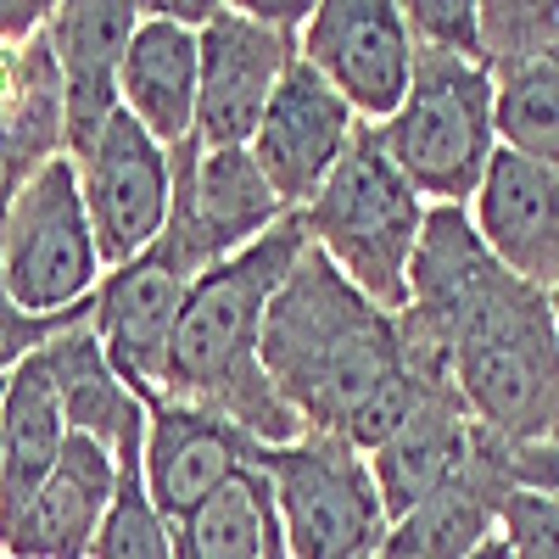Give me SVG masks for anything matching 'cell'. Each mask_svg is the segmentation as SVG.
<instances>
[{"label": "cell", "instance_id": "1", "mask_svg": "<svg viewBox=\"0 0 559 559\" xmlns=\"http://www.w3.org/2000/svg\"><path fill=\"white\" fill-rule=\"evenodd\" d=\"M403 342L442 364L476 426L521 453L559 431V336L548 297L509 274L476 236L471 207H431L408 274Z\"/></svg>", "mask_w": 559, "mask_h": 559}, {"label": "cell", "instance_id": "2", "mask_svg": "<svg viewBox=\"0 0 559 559\" xmlns=\"http://www.w3.org/2000/svg\"><path fill=\"white\" fill-rule=\"evenodd\" d=\"M263 376L308 437H336L358 453L386 448L448 381L414 358L403 319L369 302L319 247L302 252L263 324Z\"/></svg>", "mask_w": 559, "mask_h": 559}, {"label": "cell", "instance_id": "3", "mask_svg": "<svg viewBox=\"0 0 559 559\" xmlns=\"http://www.w3.org/2000/svg\"><path fill=\"white\" fill-rule=\"evenodd\" d=\"M308 247V218L286 213L269 236H258L252 247H241L236 258H224L197 280L168 347L163 397L197 403L269 448L302 437L297 414L280 403V392L263 376V324Z\"/></svg>", "mask_w": 559, "mask_h": 559}, {"label": "cell", "instance_id": "4", "mask_svg": "<svg viewBox=\"0 0 559 559\" xmlns=\"http://www.w3.org/2000/svg\"><path fill=\"white\" fill-rule=\"evenodd\" d=\"M426 213H431L426 197L403 179V168L392 163V152L369 123L353 134L336 174L302 207L308 241L386 313L408 308V274L419 236H426Z\"/></svg>", "mask_w": 559, "mask_h": 559}, {"label": "cell", "instance_id": "5", "mask_svg": "<svg viewBox=\"0 0 559 559\" xmlns=\"http://www.w3.org/2000/svg\"><path fill=\"white\" fill-rule=\"evenodd\" d=\"M403 179L431 207H471L498 157L492 68L414 51V84L392 123L376 129Z\"/></svg>", "mask_w": 559, "mask_h": 559}, {"label": "cell", "instance_id": "6", "mask_svg": "<svg viewBox=\"0 0 559 559\" xmlns=\"http://www.w3.org/2000/svg\"><path fill=\"white\" fill-rule=\"evenodd\" d=\"M252 471L269 481L274 526L292 559H376L386 548V503L369 459L336 437L252 442Z\"/></svg>", "mask_w": 559, "mask_h": 559}, {"label": "cell", "instance_id": "7", "mask_svg": "<svg viewBox=\"0 0 559 559\" xmlns=\"http://www.w3.org/2000/svg\"><path fill=\"white\" fill-rule=\"evenodd\" d=\"M0 274H7L12 297L39 319L96 302L107 263L96 247V229H90L79 168L68 152L45 163L12 202L7 224H0Z\"/></svg>", "mask_w": 559, "mask_h": 559}, {"label": "cell", "instance_id": "8", "mask_svg": "<svg viewBox=\"0 0 559 559\" xmlns=\"http://www.w3.org/2000/svg\"><path fill=\"white\" fill-rule=\"evenodd\" d=\"M73 168L107 274L163 241L174 213V157L123 107L102 123V134L84 152H73Z\"/></svg>", "mask_w": 559, "mask_h": 559}, {"label": "cell", "instance_id": "9", "mask_svg": "<svg viewBox=\"0 0 559 559\" xmlns=\"http://www.w3.org/2000/svg\"><path fill=\"white\" fill-rule=\"evenodd\" d=\"M297 57L358 112V123L381 129L397 118L414 84L408 17L392 0H324L297 39Z\"/></svg>", "mask_w": 559, "mask_h": 559}, {"label": "cell", "instance_id": "10", "mask_svg": "<svg viewBox=\"0 0 559 559\" xmlns=\"http://www.w3.org/2000/svg\"><path fill=\"white\" fill-rule=\"evenodd\" d=\"M197 280H202V269L191 258H185L174 241H157L134 263L112 269L102 280L96 302H90V331L102 336L107 364L118 369V381L140 403L163 397L168 347H174L179 313H185V302H191Z\"/></svg>", "mask_w": 559, "mask_h": 559}, {"label": "cell", "instance_id": "11", "mask_svg": "<svg viewBox=\"0 0 559 559\" xmlns=\"http://www.w3.org/2000/svg\"><path fill=\"white\" fill-rule=\"evenodd\" d=\"M168 157H174V213L163 241H174L202 274L218 269L224 258H236L241 247H252L258 236H269L292 213L263 179L252 146L207 152L202 140H191V146Z\"/></svg>", "mask_w": 559, "mask_h": 559}, {"label": "cell", "instance_id": "12", "mask_svg": "<svg viewBox=\"0 0 559 559\" xmlns=\"http://www.w3.org/2000/svg\"><path fill=\"white\" fill-rule=\"evenodd\" d=\"M297 62V39L263 28L241 7H218L202 28V102H197V140L207 152H241L274 102L280 79Z\"/></svg>", "mask_w": 559, "mask_h": 559}, {"label": "cell", "instance_id": "13", "mask_svg": "<svg viewBox=\"0 0 559 559\" xmlns=\"http://www.w3.org/2000/svg\"><path fill=\"white\" fill-rule=\"evenodd\" d=\"M358 129H364L358 112L297 57L252 134V157L263 179L274 185V197L292 213H302L319 197V185L336 174V163L347 157Z\"/></svg>", "mask_w": 559, "mask_h": 559}, {"label": "cell", "instance_id": "14", "mask_svg": "<svg viewBox=\"0 0 559 559\" xmlns=\"http://www.w3.org/2000/svg\"><path fill=\"white\" fill-rule=\"evenodd\" d=\"M247 464H252V437L236 431L229 419L179 397L146 403V492L168 526L191 521Z\"/></svg>", "mask_w": 559, "mask_h": 559}, {"label": "cell", "instance_id": "15", "mask_svg": "<svg viewBox=\"0 0 559 559\" xmlns=\"http://www.w3.org/2000/svg\"><path fill=\"white\" fill-rule=\"evenodd\" d=\"M471 224L481 247L532 292L548 297L559 286V168L498 146L471 202Z\"/></svg>", "mask_w": 559, "mask_h": 559}, {"label": "cell", "instance_id": "16", "mask_svg": "<svg viewBox=\"0 0 559 559\" xmlns=\"http://www.w3.org/2000/svg\"><path fill=\"white\" fill-rule=\"evenodd\" d=\"M112 498H118V453L73 431L51 481L0 532V559H90Z\"/></svg>", "mask_w": 559, "mask_h": 559}, {"label": "cell", "instance_id": "17", "mask_svg": "<svg viewBox=\"0 0 559 559\" xmlns=\"http://www.w3.org/2000/svg\"><path fill=\"white\" fill-rule=\"evenodd\" d=\"M140 34V7L123 0H62L51 12V57L62 73V102H68V157L84 152L102 134V123L123 107L118 73Z\"/></svg>", "mask_w": 559, "mask_h": 559}, {"label": "cell", "instance_id": "18", "mask_svg": "<svg viewBox=\"0 0 559 559\" xmlns=\"http://www.w3.org/2000/svg\"><path fill=\"white\" fill-rule=\"evenodd\" d=\"M509 492H515L509 453L481 431L471 464L448 487H437L419 509H408L403 521H392L381 554H392V559H471L476 548H487L498 537Z\"/></svg>", "mask_w": 559, "mask_h": 559}, {"label": "cell", "instance_id": "19", "mask_svg": "<svg viewBox=\"0 0 559 559\" xmlns=\"http://www.w3.org/2000/svg\"><path fill=\"white\" fill-rule=\"evenodd\" d=\"M123 112L146 129L163 152H179L197 140V102H202V34L146 17L118 73Z\"/></svg>", "mask_w": 559, "mask_h": 559}, {"label": "cell", "instance_id": "20", "mask_svg": "<svg viewBox=\"0 0 559 559\" xmlns=\"http://www.w3.org/2000/svg\"><path fill=\"white\" fill-rule=\"evenodd\" d=\"M68 437H73L68 408H62L57 376L39 347L28 364H17L7 376V403H0V532L51 481Z\"/></svg>", "mask_w": 559, "mask_h": 559}, {"label": "cell", "instance_id": "21", "mask_svg": "<svg viewBox=\"0 0 559 559\" xmlns=\"http://www.w3.org/2000/svg\"><path fill=\"white\" fill-rule=\"evenodd\" d=\"M476 437H481V426L471 419L464 397H459L453 386H442L386 448L364 453L369 471H376V487H381V503H386V521H403L408 509H419L437 487H448V481L464 471V464H471Z\"/></svg>", "mask_w": 559, "mask_h": 559}, {"label": "cell", "instance_id": "22", "mask_svg": "<svg viewBox=\"0 0 559 559\" xmlns=\"http://www.w3.org/2000/svg\"><path fill=\"white\" fill-rule=\"evenodd\" d=\"M269 537H274V498L269 481L247 464L191 521L174 526V559H269Z\"/></svg>", "mask_w": 559, "mask_h": 559}, {"label": "cell", "instance_id": "23", "mask_svg": "<svg viewBox=\"0 0 559 559\" xmlns=\"http://www.w3.org/2000/svg\"><path fill=\"white\" fill-rule=\"evenodd\" d=\"M498 90V146L559 168V45L521 68L492 73Z\"/></svg>", "mask_w": 559, "mask_h": 559}, {"label": "cell", "instance_id": "24", "mask_svg": "<svg viewBox=\"0 0 559 559\" xmlns=\"http://www.w3.org/2000/svg\"><path fill=\"white\" fill-rule=\"evenodd\" d=\"M90 559H174V526L146 492V442L118 453V498Z\"/></svg>", "mask_w": 559, "mask_h": 559}, {"label": "cell", "instance_id": "25", "mask_svg": "<svg viewBox=\"0 0 559 559\" xmlns=\"http://www.w3.org/2000/svg\"><path fill=\"white\" fill-rule=\"evenodd\" d=\"M481 12V51H487V68L503 73V68H521L543 51L559 45V7L554 0H487Z\"/></svg>", "mask_w": 559, "mask_h": 559}, {"label": "cell", "instance_id": "26", "mask_svg": "<svg viewBox=\"0 0 559 559\" xmlns=\"http://www.w3.org/2000/svg\"><path fill=\"white\" fill-rule=\"evenodd\" d=\"M408 17V39L414 51H431V57H459V62H481V12L471 0H408L403 7Z\"/></svg>", "mask_w": 559, "mask_h": 559}, {"label": "cell", "instance_id": "27", "mask_svg": "<svg viewBox=\"0 0 559 559\" xmlns=\"http://www.w3.org/2000/svg\"><path fill=\"white\" fill-rule=\"evenodd\" d=\"M503 548L515 559H559V492L515 487L503 503Z\"/></svg>", "mask_w": 559, "mask_h": 559}, {"label": "cell", "instance_id": "28", "mask_svg": "<svg viewBox=\"0 0 559 559\" xmlns=\"http://www.w3.org/2000/svg\"><path fill=\"white\" fill-rule=\"evenodd\" d=\"M79 319H90V308H73V313H57V319L28 313V308L12 297L7 274H0V381H7L17 364H28L45 342H57L68 324H79Z\"/></svg>", "mask_w": 559, "mask_h": 559}, {"label": "cell", "instance_id": "29", "mask_svg": "<svg viewBox=\"0 0 559 559\" xmlns=\"http://www.w3.org/2000/svg\"><path fill=\"white\" fill-rule=\"evenodd\" d=\"M509 471H515V487H543V492H559V431L537 448H521L509 453Z\"/></svg>", "mask_w": 559, "mask_h": 559}, {"label": "cell", "instance_id": "30", "mask_svg": "<svg viewBox=\"0 0 559 559\" xmlns=\"http://www.w3.org/2000/svg\"><path fill=\"white\" fill-rule=\"evenodd\" d=\"M51 12L45 0H0V45H28L51 28Z\"/></svg>", "mask_w": 559, "mask_h": 559}, {"label": "cell", "instance_id": "31", "mask_svg": "<svg viewBox=\"0 0 559 559\" xmlns=\"http://www.w3.org/2000/svg\"><path fill=\"white\" fill-rule=\"evenodd\" d=\"M471 559H515V554H509V548H503V537H492V543H487V548H476Z\"/></svg>", "mask_w": 559, "mask_h": 559}, {"label": "cell", "instance_id": "32", "mask_svg": "<svg viewBox=\"0 0 559 559\" xmlns=\"http://www.w3.org/2000/svg\"><path fill=\"white\" fill-rule=\"evenodd\" d=\"M269 559H292V554H286V543H280V526H274V537H269Z\"/></svg>", "mask_w": 559, "mask_h": 559}, {"label": "cell", "instance_id": "33", "mask_svg": "<svg viewBox=\"0 0 559 559\" xmlns=\"http://www.w3.org/2000/svg\"><path fill=\"white\" fill-rule=\"evenodd\" d=\"M548 319H554V336H559V286L548 292Z\"/></svg>", "mask_w": 559, "mask_h": 559}, {"label": "cell", "instance_id": "34", "mask_svg": "<svg viewBox=\"0 0 559 559\" xmlns=\"http://www.w3.org/2000/svg\"><path fill=\"white\" fill-rule=\"evenodd\" d=\"M0 403H7V381H0Z\"/></svg>", "mask_w": 559, "mask_h": 559}, {"label": "cell", "instance_id": "35", "mask_svg": "<svg viewBox=\"0 0 559 559\" xmlns=\"http://www.w3.org/2000/svg\"><path fill=\"white\" fill-rule=\"evenodd\" d=\"M376 559H392V554H376Z\"/></svg>", "mask_w": 559, "mask_h": 559}]
</instances>
